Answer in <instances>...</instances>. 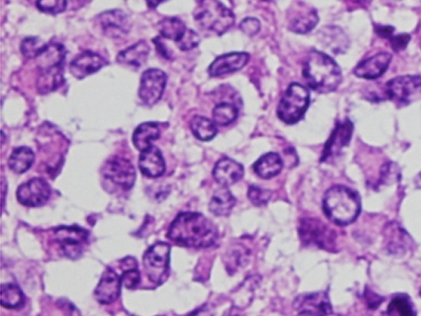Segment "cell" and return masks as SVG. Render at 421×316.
Listing matches in <instances>:
<instances>
[{
	"label": "cell",
	"instance_id": "obj_1",
	"mask_svg": "<svg viewBox=\"0 0 421 316\" xmlns=\"http://www.w3.org/2000/svg\"><path fill=\"white\" fill-rule=\"evenodd\" d=\"M167 237L180 246L205 248L214 245L219 238V231L205 216L184 212L172 222Z\"/></svg>",
	"mask_w": 421,
	"mask_h": 316
},
{
	"label": "cell",
	"instance_id": "obj_2",
	"mask_svg": "<svg viewBox=\"0 0 421 316\" xmlns=\"http://www.w3.org/2000/svg\"><path fill=\"white\" fill-rule=\"evenodd\" d=\"M306 82L318 93L328 94L338 89L342 82V69L330 56L314 51L308 53L303 65Z\"/></svg>",
	"mask_w": 421,
	"mask_h": 316
},
{
	"label": "cell",
	"instance_id": "obj_3",
	"mask_svg": "<svg viewBox=\"0 0 421 316\" xmlns=\"http://www.w3.org/2000/svg\"><path fill=\"white\" fill-rule=\"evenodd\" d=\"M324 213L336 225L347 226L354 222L360 211V199L358 194L349 188L335 186L324 194Z\"/></svg>",
	"mask_w": 421,
	"mask_h": 316
},
{
	"label": "cell",
	"instance_id": "obj_4",
	"mask_svg": "<svg viewBox=\"0 0 421 316\" xmlns=\"http://www.w3.org/2000/svg\"><path fill=\"white\" fill-rule=\"evenodd\" d=\"M193 15L200 28L219 35L225 33L235 23V14L220 0H200Z\"/></svg>",
	"mask_w": 421,
	"mask_h": 316
},
{
	"label": "cell",
	"instance_id": "obj_5",
	"mask_svg": "<svg viewBox=\"0 0 421 316\" xmlns=\"http://www.w3.org/2000/svg\"><path fill=\"white\" fill-rule=\"evenodd\" d=\"M310 101V94L307 88L299 83H292L279 103L278 117L289 125L299 122L305 114Z\"/></svg>",
	"mask_w": 421,
	"mask_h": 316
},
{
	"label": "cell",
	"instance_id": "obj_6",
	"mask_svg": "<svg viewBox=\"0 0 421 316\" xmlns=\"http://www.w3.org/2000/svg\"><path fill=\"white\" fill-rule=\"evenodd\" d=\"M300 238L307 246L334 251L336 248L335 232L319 219H302L299 226Z\"/></svg>",
	"mask_w": 421,
	"mask_h": 316
},
{
	"label": "cell",
	"instance_id": "obj_7",
	"mask_svg": "<svg viewBox=\"0 0 421 316\" xmlns=\"http://www.w3.org/2000/svg\"><path fill=\"white\" fill-rule=\"evenodd\" d=\"M170 247L166 242H157L148 248L143 256V266L150 281L162 285L170 269Z\"/></svg>",
	"mask_w": 421,
	"mask_h": 316
},
{
	"label": "cell",
	"instance_id": "obj_8",
	"mask_svg": "<svg viewBox=\"0 0 421 316\" xmlns=\"http://www.w3.org/2000/svg\"><path fill=\"white\" fill-rule=\"evenodd\" d=\"M385 94L399 105H410L421 99V76H401L392 78L386 83Z\"/></svg>",
	"mask_w": 421,
	"mask_h": 316
},
{
	"label": "cell",
	"instance_id": "obj_9",
	"mask_svg": "<svg viewBox=\"0 0 421 316\" xmlns=\"http://www.w3.org/2000/svg\"><path fill=\"white\" fill-rule=\"evenodd\" d=\"M55 238L67 258L81 256L89 242V232L78 226H61L55 230Z\"/></svg>",
	"mask_w": 421,
	"mask_h": 316
},
{
	"label": "cell",
	"instance_id": "obj_10",
	"mask_svg": "<svg viewBox=\"0 0 421 316\" xmlns=\"http://www.w3.org/2000/svg\"><path fill=\"white\" fill-rule=\"evenodd\" d=\"M102 174L106 179L126 190L132 189L136 180L134 165L129 160L118 156L107 160L103 167Z\"/></svg>",
	"mask_w": 421,
	"mask_h": 316
},
{
	"label": "cell",
	"instance_id": "obj_11",
	"mask_svg": "<svg viewBox=\"0 0 421 316\" xmlns=\"http://www.w3.org/2000/svg\"><path fill=\"white\" fill-rule=\"evenodd\" d=\"M167 83V76L162 70L148 69L142 75L138 94L147 106H154L161 99Z\"/></svg>",
	"mask_w": 421,
	"mask_h": 316
},
{
	"label": "cell",
	"instance_id": "obj_12",
	"mask_svg": "<svg viewBox=\"0 0 421 316\" xmlns=\"http://www.w3.org/2000/svg\"><path fill=\"white\" fill-rule=\"evenodd\" d=\"M51 196V188L42 178H35L23 183L16 192V197L22 205L39 207L46 203Z\"/></svg>",
	"mask_w": 421,
	"mask_h": 316
},
{
	"label": "cell",
	"instance_id": "obj_13",
	"mask_svg": "<svg viewBox=\"0 0 421 316\" xmlns=\"http://www.w3.org/2000/svg\"><path fill=\"white\" fill-rule=\"evenodd\" d=\"M98 21L103 33L108 38H122L130 31V19L122 10H113L104 12L99 15Z\"/></svg>",
	"mask_w": 421,
	"mask_h": 316
},
{
	"label": "cell",
	"instance_id": "obj_14",
	"mask_svg": "<svg viewBox=\"0 0 421 316\" xmlns=\"http://www.w3.org/2000/svg\"><path fill=\"white\" fill-rule=\"evenodd\" d=\"M384 243L388 253L404 255L413 247L411 235L397 222L387 224L384 228Z\"/></svg>",
	"mask_w": 421,
	"mask_h": 316
},
{
	"label": "cell",
	"instance_id": "obj_15",
	"mask_svg": "<svg viewBox=\"0 0 421 316\" xmlns=\"http://www.w3.org/2000/svg\"><path fill=\"white\" fill-rule=\"evenodd\" d=\"M294 308L299 315H326L332 314L330 299L324 292L299 296L296 299Z\"/></svg>",
	"mask_w": 421,
	"mask_h": 316
},
{
	"label": "cell",
	"instance_id": "obj_16",
	"mask_svg": "<svg viewBox=\"0 0 421 316\" xmlns=\"http://www.w3.org/2000/svg\"><path fill=\"white\" fill-rule=\"evenodd\" d=\"M122 279L116 272L107 267L95 290V297L102 305H109L119 298Z\"/></svg>",
	"mask_w": 421,
	"mask_h": 316
},
{
	"label": "cell",
	"instance_id": "obj_17",
	"mask_svg": "<svg viewBox=\"0 0 421 316\" xmlns=\"http://www.w3.org/2000/svg\"><path fill=\"white\" fill-rule=\"evenodd\" d=\"M288 19V29L298 34L308 33L315 29L319 21L318 13L314 8L308 7L304 3H299L291 12Z\"/></svg>",
	"mask_w": 421,
	"mask_h": 316
},
{
	"label": "cell",
	"instance_id": "obj_18",
	"mask_svg": "<svg viewBox=\"0 0 421 316\" xmlns=\"http://www.w3.org/2000/svg\"><path fill=\"white\" fill-rule=\"evenodd\" d=\"M106 61L102 56L93 51H84L70 63V73L76 78L82 79L93 74L105 66Z\"/></svg>",
	"mask_w": 421,
	"mask_h": 316
},
{
	"label": "cell",
	"instance_id": "obj_19",
	"mask_svg": "<svg viewBox=\"0 0 421 316\" xmlns=\"http://www.w3.org/2000/svg\"><path fill=\"white\" fill-rule=\"evenodd\" d=\"M352 132L353 124L350 119H346V121L339 123L324 147L322 161H326L328 158L339 154L342 148L350 142Z\"/></svg>",
	"mask_w": 421,
	"mask_h": 316
},
{
	"label": "cell",
	"instance_id": "obj_20",
	"mask_svg": "<svg viewBox=\"0 0 421 316\" xmlns=\"http://www.w3.org/2000/svg\"><path fill=\"white\" fill-rule=\"evenodd\" d=\"M250 60V56L246 53H232L221 56L214 60L211 64L208 73L212 77L235 73L241 70Z\"/></svg>",
	"mask_w": 421,
	"mask_h": 316
},
{
	"label": "cell",
	"instance_id": "obj_21",
	"mask_svg": "<svg viewBox=\"0 0 421 316\" xmlns=\"http://www.w3.org/2000/svg\"><path fill=\"white\" fill-rule=\"evenodd\" d=\"M392 61V55L379 53L370 58L363 60L355 67L354 74L359 78L376 79L387 71Z\"/></svg>",
	"mask_w": 421,
	"mask_h": 316
},
{
	"label": "cell",
	"instance_id": "obj_22",
	"mask_svg": "<svg viewBox=\"0 0 421 316\" xmlns=\"http://www.w3.org/2000/svg\"><path fill=\"white\" fill-rule=\"evenodd\" d=\"M139 169L148 178H158L166 171V162L158 147L151 146L139 157Z\"/></svg>",
	"mask_w": 421,
	"mask_h": 316
},
{
	"label": "cell",
	"instance_id": "obj_23",
	"mask_svg": "<svg viewBox=\"0 0 421 316\" xmlns=\"http://www.w3.org/2000/svg\"><path fill=\"white\" fill-rule=\"evenodd\" d=\"M243 176L244 167L241 164L230 158L219 160L214 167V177L223 187L235 185Z\"/></svg>",
	"mask_w": 421,
	"mask_h": 316
},
{
	"label": "cell",
	"instance_id": "obj_24",
	"mask_svg": "<svg viewBox=\"0 0 421 316\" xmlns=\"http://www.w3.org/2000/svg\"><path fill=\"white\" fill-rule=\"evenodd\" d=\"M150 48L147 42L140 41L118 55V62L125 65L139 67L146 62Z\"/></svg>",
	"mask_w": 421,
	"mask_h": 316
},
{
	"label": "cell",
	"instance_id": "obj_25",
	"mask_svg": "<svg viewBox=\"0 0 421 316\" xmlns=\"http://www.w3.org/2000/svg\"><path fill=\"white\" fill-rule=\"evenodd\" d=\"M64 83L63 66L42 70L37 82L40 94H46L57 90Z\"/></svg>",
	"mask_w": 421,
	"mask_h": 316
},
{
	"label": "cell",
	"instance_id": "obj_26",
	"mask_svg": "<svg viewBox=\"0 0 421 316\" xmlns=\"http://www.w3.org/2000/svg\"><path fill=\"white\" fill-rule=\"evenodd\" d=\"M283 163L280 155L270 153L262 156L257 162L254 164L255 174L260 178L269 179L278 175L282 171Z\"/></svg>",
	"mask_w": 421,
	"mask_h": 316
},
{
	"label": "cell",
	"instance_id": "obj_27",
	"mask_svg": "<svg viewBox=\"0 0 421 316\" xmlns=\"http://www.w3.org/2000/svg\"><path fill=\"white\" fill-rule=\"evenodd\" d=\"M160 137V129L157 124L154 122H146L141 124L135 130L132 135V142L139 151H145L152 145V142L159 139Z\"/></svg>",
	"mask_w": 421,
	"mask_h": 316
},
{
	"label": "cell",
	"instance_id": "obj_28",
	"mask_svg": "<svg viewBox=\"0 0 421 316\" xmlns=\"http://www.w3.org/2000/svg\"><path fill=\"white\" fill-rule=\"evenodd\" d=\"M65 57V48L61 44L51 43L46 45L37 59L40 69L43 70L53 67L63 66Z\"/></svg>",
	"mask_w": 421,
	"mask_h": 316
},
{
	"label": "cell",
	"instance_id": "obj_29",
	"mask_svg": "<svg viewBox=\"0 0 421 316\" xmlns=\"http://www.w3.org/2000/svg\"><path fill=\"white\" fill-rule=\"evenodd\" d=\"M236 203L234 196L225 187L215 191L209 203V210L216 216H226L230 214Z\"/></svg>",
	"mask_w": 421,
	"mask_h": 316
},
{
	"label": "cell",
	"instance_id": "obj_30",
	"mask_svg": "<svg viewBox=\"0 0 421 316\" xmlns=\"http://www.w3.org/2000/svg\"><path fill=\"white\" fill-rule=\"evenodd\" d=\"M35 161V154L29 147L16 148L9 159L10 169L15 174L26 173L29 170Z\"/></svg>",
	"mask_w": 421,
	"mask_h": 316
},
{
	"label": "cell",
	"instance_id": "obj_31",
	"mask_svg": "<svg viewBox=\"0 0 421 316\" xmlns=\"http://www.w3.org/2000/svg\"><path fill=\"white\" fill-rule=\"evenodd\" d=\"M159 33L164 38L178 42L186 34L187 28L184 23L178 18H166L158 25Z\"/></svg>",
	"mask_w": 421,
	"mask_h": 316
},
{
	"label": "cell",
	"instance_id": "obj_32",
	"mask_svg": "<svg viewBox=\"0 0 421 316\" xmlns=\"http://www.w3.org/2000/svg\"><path fill=\"white\" fill-rule=\"evenodd\" d=\"M191 129L195 137L200 141H210L218 133L214 122L203 116L196 115L191 122Z\"/></svg>",
	"mask_w": 421,
	"mask_h": 316
},
{
	"label": "cell",
	"instance_id": "obj_33",
	"mask_svg": "<svg viewBox=\"0 0 421 316\" xmlns=\"http://www.w3.org/2000/svg\"><path fill=\"white\" fill-rule=\"evenodd\" d=\"M25 303V295L14 283L1 285V305L6 309H18Z\"/></svg>",
	"mask_w": 421,
	"mask_h": 316
},
{
	"label": "cell",
	"instance_id": "obj_34",
	"mask_svg": "<svg viewBox=\"0 0 421 316\" xmlns=\"http://www.w3.org/2000/svg\"><path fill=\"white\" fill-rule=\"evenodd\" d=\"M238 108L230 103H222L214 107L212 117L216 125L226 126L238 118Z\"/></svg>",
	"mask_w": 421,
	"mask_h": 316
},
{
	"label": "cell",
	"instance_id": "obj_35",
	"mask_svg": "<svg viewBox=\"0 0 421 316\" xmlns=\"http://www.w3.org/2000/svg\"><path fill=\"white\" fill-rule=\"evenodd\" d=\"M324 34V38H327V46L331 48L333 53H344L348 47V39L342 30L336 27H328Z\"/></svg>",
	"mask_w": 421,
	"mask_h": 316
},
{
	"label": "cell",
	"instance_id": "obj_36",
	"mask_svg": "<svg viewBox=\"0 0 421 316\" xmlns=\"http://www.w3.org/2000/svg\"><path fill=\"white\" fill-rule=\"evenodd\" d=\"M388 315L411 316L415 315V308L407 295L399 294L395 296L388 306Z\"/></svg>",
	"mask_w": 421,
	"mask_h": 316
},
{
	"label": "cell",
	"instance_id": "obj_37",
	"mask_svg": "<svg viewBox=\"0 0 421 316\" xmlns=\"http://www.w3.org/2000/svg\"><path fill=\"white\" fill-rule=\"evenodd\" d=\"M46 44L38 38H27L22 42L21 50L27 58H37L45 48Z\"/></svg>",
	"mask_w": 421,
	"mask_h": 316
},
{
	"label": "cell",
	"instance_id": "obj_38",
	"mask_svg": "<svg viewBox=\"0 0 421 316\" xmlns=\"http://www.w3.org/2000/svg\"><path fill=\"white\" fill-rule=\"evenodd\" d=\"M38 9L47 14L62 13L67 7V0H38Z\"/></svg>",
	"mask_w": 421,
	"mask_h": 316
},
{
	"label": "cell",
	"instance_id": "obj_39",
	"mask_svg": "<svg viewBox=\"0 0 421 316\" xmlns=\"http://www.w3.org/2000/svg\"><path fill=\"white\" fill-rule=\"evenodd\" d=\"M271 193L270 191L263 190L257 186H251L248 191V197L255 206H262L266 205L270 199Z\"/></svg>",
	"mask_w": 421,
	"mask_h": 316
},
{
	"label": "cell",
	"instance_id": "obj_40",
	"mask_svg": "<svg viewBox=\"0 0 421 316\" xmlns=\"http://www.w3.org/2000/svg\"><path fill=\"white\" fill-rule=\"evenodd\" d=\"M200 42V38L198 33L194 31L188 30L184 37L176 42V45L182 51H190L198 47Z\"/></svg>",
	"mask_w": 421,
	"mask_h": 316
},
{
	"label": "cell",
	"instance_id": "obj_41",
	"mask_svg": "<svg viewBox=\"0 0 421 316\" xmlns=\"http://www.w3.org/2000/svg\"><path fill=\"white\" fill-rule=\"evenodd\" d=\"M399 177V167L395 163H385L381 169V181L383 183H390Z\"/></svg>",
	"mask_w": 421,
	"mask_h": 316
},
{
	"label": "cell",
	"instance_id": "obj_42",
	"mask_svg": "<svg viewBox=\"0 0 421 316\" xmlns=\"http://www.w3.org/2000/svg\"><path fill=\"white\" fill-rule=\"evenodd\" d=\"M122 283L128 290L134 289L140 283V273L138 266L126 269L122 276Z\"/></svg>",
	"mask_w": 421,
	"mask_h": 316
},
{
	"label": "cell",
	"instance_id": "obj_43",
	"mask_svg": "<svg viewBox=\"0 0 421 316\" xmlns=\"http://www.w3.org/2000/svg\"><path fill=\"white\" fill-rule=\"evenodd\" d=\"M239 28L244 34L253 37V35L257 34L260 31V22L255 18H246L240 23Z\"/></svg>",
	"mask_w": 421,
	"mask_h": 316
},
{
	"label": "cell",
	"instance_id": "obj_44",
	"mask_svg": "<svg viewBox=\"0 0 421 316\" xmlns=\"http://www.w3.org/2000/svg\"><path fill=\"white\" fill-rule=\"evenodd\" d=\"M410 41L411 35L406 33L397 35L390 38L392 50L397 51V53L406 49Z\"/></svg>",
	"mask_w": 421,
	"mask_h": 316
},
{
	"label": "cell",
	"instance_id": "obj_45",
	"mask_svg": "<svg viewBox=\"0 0 421 316\" xmlns=\"http://www.w3.org/2000/svg\"><path fill=\"white\" fill-rule=\"evenodd\" d=\"M365 298L367 302V305L371 309H376L381 303L383 301V298L380 297L379 295L374 293V291L367 290L365 293Z\"/></svg>",
	"mask_w": 421,
	"mask_h": 316
},
{
	"label": "cell",
	"instance_id": "obj_46",
	"mask_svg": "<svg viewBox=\"0 0 421 316\" xmlns=\"http://www.w3.org/2000/svg\"><path fill=\"white\" fill-rule=\"evenodd\" d=\"M375 31L379 37L390 39L394 33L395 28L390 26H375Z\"/></svg>",
	"mask_w": 421,
	"mask_h": 316
},
{
	"label": "cell",
	"instance_id": "obj_47",
	"mask_svg": "<svg viewBox=\"0 0 421 316\" xmlns=\"http://www.w3.org/2000/svg\"><path fill=\"white\" fill-rule=\"evenodd\" d=\"M154 43L155 44L156 48H157L158 53L160 55H162L164 58L166 59H171V54L170 51L167 50L166 47H164L161 40L159 38H156L154 39Z\"/></svg>",
	"mask_w": 421,
	"mask_h": 316
},
{
	"label": "cell",
	"instance_id": "obj_48",
	"mask_svg": "<svg viewBox=\"0 0 421 316\" xmlns=\"http://www.w3.org/2000/svg\"><path fill=\"white\" fill-rule=\"evenodd\" d=\"M352 3L360 6L366 7L370 5L372 0H351Z\"/></svg>",
	"mask_w": 421,
	"mask_h": 316
},
{
	"label": "cell",
	"instance_id": "obj_49",
	"mask_svg": "<svg viewBox=\"0 0 421 316\" xmlns=\"http://www.w3.org/2000/svg\"><path fill=\"white\" fill-rule=\"evenodd\" d=\"M146 1L148 6L150 8H156L162 2L166 1V0H146Z\"/></svg>",
	"mask_w": 421,
	"mask_h": 316
},
{
	"label": "cell",
	"instance_id": "obj_50",
	"mask_svg": "<svg viewBox=\"0 0 421 316\" xmlns=\"http://www.w3.org/2000/svg\"><path fill=\"white\" fill-rule=\"evenodd\" d=\"M417 183H420V186H421V173L419 175L418 178H417Z\"/></svg>",
	"mask_w": 421,
	"mask_h": 316
},
{
	"label": "cell",
	"instance_id": "obj_51",
	"mask_svg": "<svg viewBox=\"0 0 421 316\" xmlns=\"http://www.w3.org/2000/svg\"><path fill=\"white\" fill-rule=\"evenodd\" d=\"M420 295H421V289H420Z\"/></svg>",
	"mask_w": 421,
	"mask_h": 316
}]
</instances>
